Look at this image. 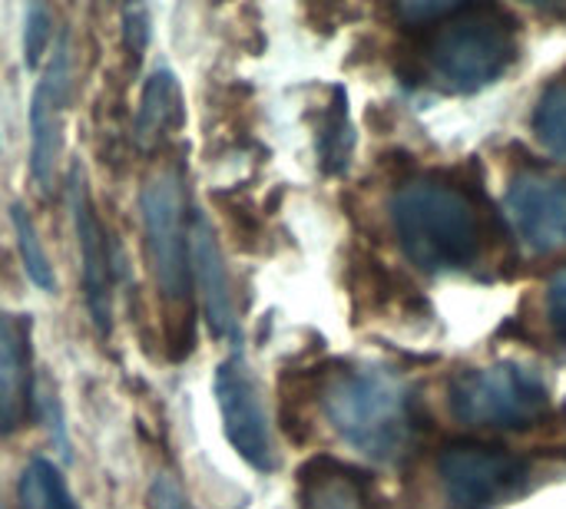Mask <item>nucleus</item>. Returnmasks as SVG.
I'll use <instances>...</instances> for the list:
<instances>
[{
  "mask_svg": "<svg viewBox=\"0 0 566 509\" xmlns=\"http://www.w3.org/2000/svg\"><path fill=\"white\" fill-rule=\"evenodd\" d=\"M352 146H355V136H352V123H348V99H345V89H335V103L328 106L322 132H318L322 169L328 176L345 172L352 162Z\"/></svg>",
  "mask_w": 566,
  "mask_h": 509,
  "instance_id": "17",
  "label": "nucleus"
},
{
  "mask_svg": "<svg viewBox=\"0 0 566 509\" xmlns=\"http://www.w3.org/2000/svg\"><path fill=\"white\" fill-rule=\"evenodd\" d=\"M318 401L332 431L361 457L395 464L405 454L411 441V401L391 371L371 364L328 371Z\"/></svg>",
  "mask_w": 566,
  "mask_h": 509,
  "instance_id": "3",
  "label": "nucleus"
},
{
  "mask_svg": "<svg viewBox=\"0 0 566 509\" xmlns=\"http://www.w3.org/2000/svg\"><path fill=\"white\" fill-rule=\"evenodd\" d=\"M20 503L23 509H80V503L73 500L60 467H53L50 460L36 457L23 467L20 484H17Z\"/></svg>",
  "mask_w": 566,
  "mask_h": 509,
  "instance_id": "16",
  "label": "nucleus"
},
{
  "mask_svg": "<svg viewBox=\"0 0 566 509\" xmlns=\"http://www.w3.org/2000/svg\"><path fill=\"white\" fill-rule=\"evenodd\" d=\"M212 394H216V404H219V417H222V431H226L229 447L252 470L275 474L279 470V454H275V441H272L265 394H262V384H259L255 371L242 358V351L229 354L216 368Z\"/></svg>",
  "mask_w": 566,
  "mask_h": 509,
  "instance_id": "7",
  "label": "nucleus"
},
{
  "mask_svg": "<svg viewBox=\"0 0 566 509\" xmlns=\"http://www.w3.org/2000/svg\"><path fill=\"white\" fill-rule=\"evenodd\" d=\"M30 404V315L0 311V437H10L27 424Z\"/></svg>",
  "mask_w": 566,
  "mask_h": 509,
  "instance_id": "12",
  "label": "nucleus"
},
{
  "mask_svg": "<svg viewBox=\"0 0 566 509\" xmlns=\"http://www.w3.org/2000/svg\"><path fill=\"white\" fill-rule=\"evenodd\" d=\"M146 46H149V10L143 3L123 7V50L133 66L143 63Z\"/></svg>",
  "mask_w": 566,
  "mask_h": 509,
  "instance_id": "21",
  "label": "nucleus"
},
{
  "mask_svg": "<svg viewBox=\"0 0 566 509\" xmlns=\"http://www.w3.org/2000/svg\"><path fill=\"white\" fill-rule=\"evenodd\" d=\"M398 13L418 30L411 46V79L444 96L481 93L521 56L517 20L507 7L405 3Z\"/></svg>",
  "mask_w": 566,
  "mask_h": 509,
  "instance_id": "1",
  "label": "nucleus"
},
{
  "mask_svg": "<svg viewBox=\"0 0 566 509\" xmlns=\"http://www.w3.org/2000/svg\"><path fill=\"white\" fill-rule=\"evenodd\" d=\"M564 424H566V407H564Z\"/></svg>",
  "mask_w": 566,
  "mask_h": 509,
  "instance_id": "23",
  "label": "nucleus"
},
{
  "mask_svg": "<svg viewBox=\"0 0 566 509\" xmlns=\"http://www.w3.org/2000/svg\"><path fill=\"white\" fill-rule=\"evenodd\" d=\"M504 209L517 242L531 255L566 248V179L547 176L541 169H524L511 179Z\"/></svg>",
  "mask_w": 566,
  "mask_h": 509,
  "instance_id": "10",
  "label": "nucleus"
},
{
  "mask_svg": "<svg viewBox=\"0 0 566 509\" xmlns=\"http://www.w3.org/2000/svg\"><path fill=\"white\" fill-rule=\"evenodd\" d=\"M388 225L401 255L424 275L468 272L484 258L488 219L458 179L421 172L388 195Z\"/></svg>",
  "mask_w": 566,
  "mask_h": 509,
  "instance_id": "2",
  "label": "nucleus"
},
{
  "mask_svg": "<svg viewBox=\"0 0 566 509\" xmlns=\"http://www.w3.org/2000/svg\"><path fill=\"white\" fill-rule=\"evenodd\" d=\"M531 129L547 156L566 162V76H554L541 89L531 116Z\"/></svg>",
  "mask_w": 566,
  "mask_h": 509,
  "instance_id": "15",
  "label": "nucleus"
},
{
  "mask_svg": "<svg viewBox=\"0 0 566 509\" xmlns=\"http://www.w3.org/2000/svg\"><path fill=\"white\" fill-rule=\"evenodd\" d=\"M10 222H13V235H17V248H20V262H23V272L27 278L40 288V291H53L56 288V275H53V265L43 252V242H40V232L30 219V212L13 202L10 205Z\"/></svg>",
  "mask_w": 566,
  "mask_h": 509,
  "instance_id": "18",
  "label": "nucleus"
},
{
  "mask_svg": "<svg viewBox=\"0 0 566 509\" xmlns=\"http://www.w3.org/2000/svg\"><path fill=\"white\" fill-rule=\"evenodd\" d=\"M0 509H3V507H0Z\"/></svg>",
  "mask_w": 566,
  "mask_h": 509,
  "instance_id": "24",
  "label": "nucleus"
},
{
  "mask_svg": "<svg viewBox=\"0 0 566 509\" xmlns=\"http://www.w3.org/2000/svg\"><path fill=\"white\" fill-rule=\"evenodd\" d=\"M70 33L63 30L53 50L50 66L33 86L30 96V176L40 192L53 189V172L63 152V113L70 103L73 70H70Z\"/></svg>",
  "mask_w": 566,
  "mask_h": 509,
  "instance_id": "9",
  "label": "nucleus"
},
{
  "mask_svg": "<svg viewBox=\"0 0 566 509\" xmlns=\"http://www.w3.org/2000/svg\"><path fill=\"white\" fill-rule=\"evenodd\" d=\"M186 126V99L182 86L172 70L159 66L149 73L143 96H139V113H136V142L143 149L159 146L169 132Z\"/></svg>",
  "mask_w": 566,
  "mask_h": 509,
  "instance_id": "14",
  "label": "nucleus"
},
{
  "mask_svg": "<svg viewBox=\"0 0 566 509\" xmlns=\"http://www.w3.org/2000/svg\"><path fill=\"white\" fill-rule=\"evenodd\" d=\"M295 509H378V500L365 474L332 457H312L298 470V507Z\"/></svg>",
  "mask_w": 566,
  "mask_h": 509,
  "instance_id": "13",
  "label": "nucleus"
},
{
  "mask_svg": "<svg viewBox=\"0 0 566 509\" xmlns=\"http://www.w3.org/2000/svg\"><path fill=\"white\" fill-rule=\"evenodd\" d=\"M544 321L554 341L566 348V262L544 285Z\"/></svg>",
  "mask_w": 566,
  "mask_h": 509,
  "instance_id": "20",
  "label": "nucleus"
},
{
  "mask_svg": "<svg viewBox=\"0 0 566 509\" xmlns=\"http://www.w3.org/2000/svg\"><path fill=\"white\" fill-rule=\"evenodd\" d=\"M53 36V13L46 3H30L23 10V66L36 70Z\"/></svg>",
  "mask_w": 566,
  "mask_h": 509,
  "instance_id": "19",
  "label": "nucleus"
},
{
  "mask_svg": "<svg viewBox=\"0 0 566 509\" xmlns=\"http://www.w3.org/2000/svg\"><path fill=\"white\" fill-rule=\"evenodd\" d=\"M189 262H192V278L199 285L202 295V308H206V325L212 338H232L239 328L235 318V291L229 282V268H226V255L222 245L216 238L212 222L196 212L192 215V229H189Z\"/></svg>",
  "mask_w": 566,
  "mask_h": 509,
  "instance_id": "11",
  "label": "nucleus"
},
{
  "mask_svg": "<svg viewBox=\"0 0 566 509\" xmlns=\"http://www.w3.org/2000/svg\"><path fill=\"white\" fill-rule=\"evenodd\" d=\"M146 255L159 295L169 305L189 301L192 291V262H189V232H186V195L176 172L153 176L139 192Z\"/></svg>",
  "mask_w": 566,
  "mask_h": 509,
  "instance_id": "6",
  "label": "nucleus"
},
{
  "mask_svg": "<svg viewBox=\"0 0 566 509\" xmlns=\"http://www.w3.org/2000/svg\"><path fill=\"white\" fill-rule=\"evenodd\" d=\"M146 507L149 509H196L189 500L186 487L172 474H156L146 490Z\"/></svg>",
  "mask_w": 566,
  "mask_h": 509,
  "instance_id": "22",
  "label": "nucleus"
},
{
  "mask_svg": "<svg viewBox=\"0 0 566 509\" xmlns=\"http://www.w3.org/2000/svg\"><path fill=\"white\" fill-rule=\"evenodd\" d=\"M534 467L504 447L454 441L434 457V500L441 509H497L527 494Z\"/></svg>",
  "mask_w": 566,
  "mask_h": 509,
  "instance_id": "5",
  "label": "nucleus"
},
{
  "mask_svg": "<svg viewBox=\"0 0 566 509\" xmlns=\"http://www.w3.org/2000/svg\"><path fill=\"white\" fill-rule=\"evenodd\" d=\"M66 202L73 212V229H76V248H80V268H83V298L90 321L99 338H109L113 331V255H109V238L106 229L93 209L90 189L83 166L73 162L66 172Z\"/></svg>",
  "mask_w": 566,
  "mask_h": 509,
  "instance_id": "8",
  "label": "nucleus"
},
{
  "mask_svg": "<svg viewBox=\"0 0 566 509\" xmlns=\"http://www.w3.org/2000/svg\"><path fill=\"white\" fill-rule=\"evenodd\" d=\"M448 404L458 424L474 431H531L551 411L547 381L524 364L458 371L448 384Z\"/></svg>",
  "mask_w": 566,
  "mask_h": 509,
  "instance_id": "4",
  "label": "nucleus"
}]
</instances>
